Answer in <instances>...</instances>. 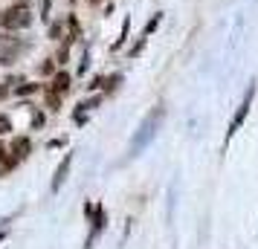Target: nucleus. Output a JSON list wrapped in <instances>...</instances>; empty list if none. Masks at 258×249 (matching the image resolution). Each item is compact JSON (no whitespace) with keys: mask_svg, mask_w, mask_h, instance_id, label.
I'll return each instance as SVG.
<instances>
[{"mask_svg":"<svg viewBox=\"0 0 258 249\" xmlns=\"http://www.w3.org/2000/svg\"><path fill=\"white\" fill-rule=\"evenodd\" d=\"M99 105H102V96H90V99H84V102H79L76 107H82V110H87V113H90V110H96Z\"/></svg>","mask_w":258,"mask_h":249,"instance_id":"obj_20","label":"nucleus"},{"mask_svg":"<svg viewBox=\"0 0 258 249\" xmlns=\"http://www.w3.org/2000/svg\"><path fill=\"white\" fill-rule=\"evenodd\" d=\"M32 24H35V15H32L29 0H12V6L0 9V29L3 32H21V29H29Z\"/></svg>","mask_w":258,"mask_h":249,"instance_id":"obj_2","label":"nucleus"},{"mask_svg":"<svg viewBox=\"0 0 258 249\" xmlns=\"http://www.w3.org/2000/svg\"><path fill=\"white\" fill-rule=\"evenodd\" d=\"M122 81H125V75L122 72H113V75H105V84H102V93H116V87H122Z\"/></svg>","mask_w":258,"mask_h":249,"instance_id":"obj_10","label":"nucleus"},{"mask_svg":"<svg viewBox=\"0 0 258 249\" xmlns=\"http://www.w3.org/2000/svg\"><path fill=\"white\" fill-rule=\"evenodd\" d=\"M128 35H131V15H125V18H122V29H119V38L110 44V52L125 49V44H128Z\"/></svg>","mask_w":258,"mask_h":249,"instance_id":"obj_9","label":"nucleus"},{"mask_svg":"<svg viewBox=\"0 0 258 249\" xmlns=\"http://www.w3.org/2000/svg\"><path fill=\"white\" fill-rule=\"evenodd\" d=\"M87 3H90V6H102V3H105V0H87Z\"/></svg>","mask_w":258,"mask_h":249,"instance_id":"obj_26","label":"nucleus"},{"mask_svg":"<svg viewBox=\"0 0 258 249\" xmlns=\"http://www.w3.org/2000/svg\"><path fill=\"white\" fill-rule=\"evenodd\" d=\"M47 87H49V90H55L58 96H67V93L73 90V75H70L67 70H58L52 78H49Z\"/></svg>","mask_w":258,"mask_h":249,"instance_id":"obj_5","label":"nucleus"},{"mask_svg":"<svg viewBox=\"0 0 258 249\" xmlns=\"http://www.w3.org/2000/svg\"><path fill=\"white\" fill-rule=\"evenodd\" d=\"M107 223V214H105V206H96V217H93V229H90V235H87V249L93 246V237L102 235V229Z\"/></svg>","mask_w":258,"mask_h":249,"instance_id":"obj_8","label":"nucleus"},{"mask_svg":"<svg viewBox=\"0 0 258 249\" xmlns=\"http://www.w3.org/2000/svg\"><path fill=\"white\" fill-rule=\"evenodd\" d=\"M70 168H73V151H70V154H64V159L58 162L55 174H52V183H49V191H52V194H58L61 186L67 183V177H70Z\"/></svg>","mask_w":258,"mask_h":249,"instance_id":"obj_4","label":"nucleus"},{"mask_svg":"<svg viewBox=\"0 0 258 249\" xmlns=\"http://www.w3.org/2000/svg\"><path fill=\"white\" fill-rule=\"evenodd\" d=\"M102 84H105V75H102V72H96L93 78H90V84H87V90L96 93V90H102Z\"/></svg>","mask_w":258,"mask_h":249,"instance_id":"obj_21","label":"nucleus"},{"mask_svg":"<svg viewBox=\"0 0 258 249\" xmlns=\"http://www.w3.org/2000/svg\"><path fill=\"white\" fill-rule=\"evenodd\" d=\"M90 70V47L84 44V52H82V61H79V67H76V72L79 75H84V72Z\"/></svg>","mask_w":258,"mask_h":249,"instance_id":"obj_18","label":"nucleus"},{"mask_svg":"<svg viewBox=\"0 0 258 249\" xmlns=\"http://www.w3.org/2000/svg\"><path fill=\"white\" fill-rule=\"evenodd\" d=\"M9 154L18 156V159H26V156L32 154V139H29V136H12Z\"/></svg>","mask_w":258,"mask_h":249,"instance_id":"obj_7","label":"nucleus"},{"mask_svg":"<svg viewBox=\"0 0 258 249\" xmlns=\"http://www.w3.org/2000/svg\"><path fill=\"white\" fill-rule=\"evenodd\" d=\"M9 93H12V87H9V84L3 81V84H0V102H3V99H6Z\"/></svg>","mask_w":258,"mask_h":249,"instance_id":"obj_25","label":"nucleus"},{"mask_svg":"<svg viewBox=\"0 0 258 249\" xmlns=\"http://www.w3.org/2000/svg\"><path fill=\"white\" fill-rule=\"evenodd\" d=\"M165 119V105H154L148 113H145V119H142V125L137 128V133H134V139H131L128 145V156H137L145 148V145L151 142L154 136H157V131H160V125H163Z\"/></svg>","mask_w":258,"mask_h":249,"instance_id":"obj_1","label":"nucleus"},{"mask_svg":"<svg viewBox=\"0 0 258 249\" xmlns=\"http://www.w3.org/2000/svg\"><path fill=\"white\" fill-rule=\"evenodd\" d=\"M64 29H67V26L61 24V21H49V24H47V38H49V41H64V38H67Z\"/></svg>","mask_w":258,"mask_h":249,"instance_id":"obj_11","label":"nucleus"},{"mask_svg":"<svg viewBox=\"0 0 258 249\" xmlns=\"http://www.w3.org/2000/svg\"><path fill=\"white\" fill-rule=\"evenodd\" d=\"M64 26H67V38H64V41H67V44H79V41H82L84 38V32H82V24H79V15L76 12H70L67 15V21H64Z\"/></svg>","mask_w":258,"mask_h":249,"instance_id":"obj_6","label":"nucleus"},{"mask_svg":"<svg viewBox=\"0 0 258 249\" xmlns=\"http://www.w3.org/2000/svg\"><path fill=\"white\" fill-rule=\"evenodd\" d=\"M38 72H41L44 78H47V75H49V78H52V75L58 72V70H55V58H44V64L38 67Z\"/></svg>","mask_w":258,"mask_h":249,"instance_id":"obj_19","label":"nucleus"},{"mask_svg":"<svg viewBox=\"0 0 258 249\" xmlns=\"http://www.w3.org/2000/svg\"><path fill=\"white\" fill-rule=\"evenodd\" d=\"M12 90H15V96H32V93H38V90H44V84H35V81H21V84H15Z\"/></svg>","mask_w":258,"mask_h":249,"instance_id":"obj_13","label":"nucleus"},{"mask_svg":"<svg viewBox=\"0 0 258 249\" xmlns=\"http://www.w3.org/2000/svg\"><path fill=\"white\" fill-rule=\"evenodd\" d=\"M44 122H47V116H44L41 110H35V113H32V131H41V128H44Z\"/></svg>","mask_w":258,"mask_h":249,"instance_id":"obj_24","label":"nucleus"},{"mask_svg":"<svg viewBox=\"0 0 258 249\" xmlns=\"http://www.w3.org/2000/svg\"><path fill=\"white\" fill-rule=\"evenodd\" d=\"M252 99H255V81H249V87H246L244 99H241V105H238V110H235V116L229 119V128H226V136H223V145H229V142H232V136L241 131V125H244L246 116H249Z\"/></svg>","mask_w":258,"mask_h":249,"instance_id":"obj_3","label":"nucleus"},{"mask_svg":"<svg viewBox=\"0 0 258 249\" xmlns=\"http://www.w3.org/2000/svg\"><path fill=\"white\" fill-rule=\"evenodd\" d=\"M44 102H47L49 113H58L61 110V96L55 93V90H49V87H44Z\"/></svg>","mask_w":258,"mask_h":249,"instance_id":"obj_12","label":"nucleus"},{"mask_svg":"<svg viewBox=\"0 0 258 249\" xmlns=\"http://www.w3.org/2000/svg\"><path fill=\"white\" fill-rule=\"evenodd\" d=\"M145 47H148V38H137L134 44H131V49H128V58H140L142 52H145Z\"/></svg>","mask_w":258,"mask_h":249,"instance_id":"obj_16","label":"nucleus"},{"mask_svg":"<svg viewBox=\"0 0 258 249\" xmlns=\"http://www.w3.org/2000/svg\"><path fill=\"white\" fill-rule=\"evenodd\" d=\"M73 122H76V125H87V110H82V107H73Z\"/></svg>","mask_w":258,"mask_h":249,"instance_id":"obj_23","label":"nucleus"},{"mask_svg":"<svg viewBox=\"0 0 258 249\" xmlns=\"http://www.w3.org/2000/svg\"><path fill=\"white\" fill-rule=\"evenodd\" d=\"M163 18H165L163 12H154V15H151V21H148V24H145V29H142V38H151L154 32L160 29V24H163Z\"/></svg>","mask_w":258,"mask_h":249,"instance_id":"obj_14","label":"nucleus"},{"mask_svg":"<svg viewBox=\"0 0 258 249\" xmlns=\"http://www.w3.org/2000/svg\"><path fill=\"white\" fill-rule=\"evenodd\" d=\"M52 58H55V64H67V61H70V44H67V41H61Z\"/></svg>","mask_w":258,"mask_h":249,"instance_id":"obj_17","label":"nucleus"},{"mask_svg":"<svg viewBox=\"0 0 258 249\" xmlns=\"http://www.w3.org/2000/svg\"><path fill=\"white\" fill-rule=\"evenodd\" d=\"M6 133H12V119L6 113H0V136H6Z\"/></svg>","mask_w":258,"mask_h":249,"instance_id":"obj_22","label":"nucleus"},{"mask_svg":"<svg viewBox=\"0 0 258 249\" xmlns=\"http://www.w3.org/2000/svg\"><path fill=\"white\" fill-rule=\"evenodd\" d=\"M38 18H41L44 26L52 21V0H38Z\"/></svg>","mask_w":258,"mask_h":249,"instance_id":"obj_15","label":"nucleus"}]
</instances>
